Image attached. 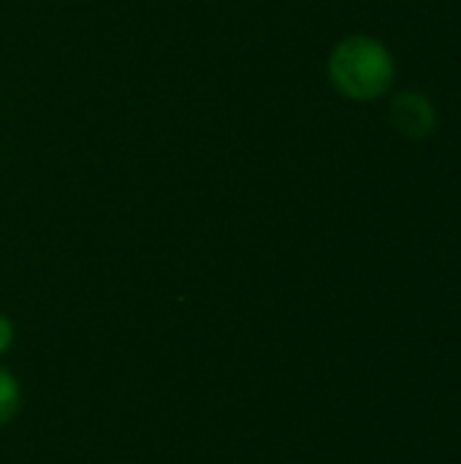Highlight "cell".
<instances>
[{
    "mask_svg": "<svg viewBox=\"0 0 461 464\" xmlns=\"http://www.w3.org/2000/svg\"><path fill=\"white\" fill-rule=\"evenodd\" d=\"M391 122L405 136H413V139L427 136L435 125L432 103L418 92H402L391 103Z\"/></svg>",
    "mask_w": 461,
    "mask_h": 464,
    "instance_id": "cell-2",
    "label": "cell"
},
{
    "mask_svg": "<svg viewBox=\"0 0 461 464\" xmlns=\"http://www.w3.org/2000/svg\"><path fill=\"white\" fill-rule=\"evenodd\" d=\"M16 413H19V386L14 375L5 367H0V427L8 424Z\"/></svg>",
    "mask_w": 461,
    "mask_h": 464,
    "instance_id": "cell-3",
    "label": "cell"
},
{
    "mask_svg": "<svg viewBox=\"0 0 461 464\" xmlns=\"http://www.w3.org/2000/svg\"><path fill=\"white\" fill-rule=\"evenodd\" d=\"M329 71H331L337 90L361 101L380 95L394 76L389 52L372 38L342 41L331 54Z\"/></svg>",
    "mask_w": 461,
    "mask_h": 464,
    "instance_id": "cell-1",
    "label": "cell"
},
{
    "mask_svg": "<svg viewBox=\"0 0 461 464\" xmlns=\"http://www.w3.org/2000/svg\"><path fill=\"white\" fill-rule=\"evenodd\" d=\"M11 337H14V332H11V324L0 315V353L3 351H8V345H11Z\"/></svg>",
    "mask_w": 461,
    "mask_h": 464,
    "instance_id": "cell-4",
    "label": "cell"
}]
</instances>
